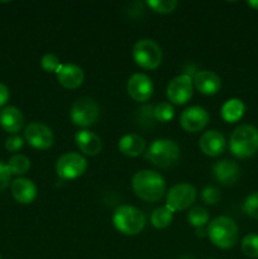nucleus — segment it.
I'll list each match as a JSON object with an SVG mask.
<instances>
[{
  "instance_id": "29",
  "label": "nucleus",
  "mask_w": 258,
  "mask_h": 259,
  "mask_svg": "<svg viewBox=\"0 0 258 259\" xmlns=\"http://www.w3.org/2000/svg\"><path fill=\"white\" fill-rule=\"evenodd\" d=\"M243 210L248 217L258 219V191L250 194L243 204Z\"/></svg>"
},
{
  "instance_id": "23",
  "label": "nucleus",
  "mask_w": 258,
  "mask_h": 259,
  "mask_svg": "<svg viewBox=\"0 0 258 259\" xmlns=\"http://www.w3.org/2000/svg\"><path fill=\"white\" fill-rule=\"evenodd\" d=\"M8 169H9L10 175L14 176H22V175L27 174L30 168V161L28 157L23 156V154H15V156L10 157L8 161Z\"/></svg>"
},
{
  "instance_id": "19",
  "label": "nucleus",
  "mask_w": 258,
  "mask_h": 259,
  "mask_svg": "<svg viewBox=\"0 0 258 259\" xmlns=\"http://www.w3.org/2000/svg\"><path fill=\"white\" fill-rule=\"evenodd\" d=\"M24 125V116L15 106H7L0 111V126L8 133L15 134L22 131Z\"/></svg>"
},
{
  "instance_id": "26",
  "label": "nucleus",
  "mask_w": 258,
  "mask_h": 259,
  "mask_svg": "<svg viewBox=\"0 0 258 259\" xmlns=\"http://www.w3.org/2000/svg\"><path fill=\"white\" fill-rule=\"evenodd\" d=\"M153 116L157 121L161 123H167L172 120L175 116V109L169 103H161L156 105L153 109Z\"/></svg>"
},
{
  "instance_id": "10",
  "label": "nucleus",
  "mask_w": 258,
  "mask_h": 259,
  "mask_svg": "<svg viewBox=\"0 0 258 259\" xmlns=\"http://www.w3.org/2000/svg\"><path fill=\"white\" fill-rule=\"evenodd\" d=\"M191 76L184 73L175 77L167 86V98L171 103L176 105L186 104L191 99L194 93V85H192Z\"/></svg>"
},
{
  "instance_id": "21",
  "label": "nucleus",
  "mask_w": 258,
  "mask_h": 259,
  "mask_svg": "<svg viewBox=\"0 0 258 259\" xmlns=\"http://www.w3.org/2000/svg\"><path fill=\"white\" fill-rule=\"evenodd\" d=\"M119 151L126 157H137L146 149V141L138 134H126L119 141Z\"/></svg>"
},
{
  "instance_id": "24",
  "label": "nucleus",
  "mask_w": 258,
  "mask_h": 259,
  "mask_svg": "<svg viewBox=\"0 0 258 259\" xmlns=\"http://www.w3.org/2000/svg\"><path fill=\"white\" fill-rule=\"evenodd\" d=\"M174 220V212L167 209L166 206L157 207L151 217V223L156 229H164L168 227Z\"/></svg>"
},
{
  "instance_id": "36",
  "label": "nucleus",
  "mask_w": 258,
  "mask_h": 259,
  "mask_svg": "<svg viewBox=\"0 0 258 259\" xmlns=\"http://www.w3.org/2000/svg\"><path fill=\"white\" fill-rule=\"evenodd\" d=\"M180 259H196V258L192 257V255H182V257H180Z\"/></svg>"
},
{
  "instance_id": "32",
  "label": "nucleus",
  "mask_w": 258,
  "mask_h": 259,
  "mask_svg": "<svg viewBox=\"0 0 258 259\" xmlns=\"http://www.w3.org/2000/svg\"><path fill=\"white\" fill-rule=\"evenodd\" d=\"M23 146H24V141H23L22 137L17 136V134H12V136L8 137L7 141H5V148L9 152L20 151Z\"/></svg>"
},
{
  "instance_id": "4",
  "label": "nucleus",
  "mask_w": 258,
  "mask_h": 259,
  "mask_svg": "<svg viewBox=\"0 0 258 259\" xmlns=\"http://www.w3.org/2000/svg\"><path fill=\"white\" fill-rule=\"evenodd\" d=\"M113 223L115 229L121 234L137 235L144 229L146 218L137 207L121 205L114 212Z\"/></svg>"
},
{
  "instance_id": "27",
  "label": "nucleus",
  "mask_w": 258,
  "mask_h": 259,
  "mask_svg": "<svg viewBox=\"0 0 258 259\" xmlns=\"http://www.w3.org/2000/svg\"><path fill=\"white\" fill-rule=\"evenodd\" d=\"M242 250L247 257L258 258V235H245L242 240Z\"/></svg>"
},
{
  "instance_id": "25",
  "label": "nucleus",
  "mask_w": 258,
  "mask_h": 259,
  "mask_svg": "<svg viewBox=\"0 0 258 259\" xmlns=\"http://www.w3.org/2000/svg\"><path fill=\"white\" fill-rule=\"evenodd\" d=\"M187 220H189L191 227L202 228L204 225H206V223H209V212L204 207L195 206L190 210Z\"/></svg>"
},
{
  "instance_id": "33",
  "label": "nucleus",
  "mask_w": 258,
  "mask_h": 259,
  "mask_svg": "<svg viewBox=\"0 0 258 259\" xmlns=\"http://www.w3.org/2000/svg\"><path fill=\"white\" fill-rule=\"evenodd\" d=\"M10 177H12V175L8 169V166L0 161V192L7 189L10 182Z\"/></svg>"
},
{
  "instance_id": "16",
  "label": "nucleus",
  "mask_w": 258,
  "mask_h": 259,
  "mask_svg": "<svg viewBox=\"0 0 258 259\" xmlns=\"http://www.w3.org/2000/svg\"><path fill=\"white\" fill-rule=\"evenodd\" d=\"M214 176L218 182L225 186H230L234 185L235 182L239 180L240 176V168L235 162L229 161V159H223L215 163L214 168Z\"/></svg>"
},
{
  "instance_id": "35",
  "label": "nucleus",
  "mask_w": 258,
  "mask_h": 259,
  "mask_svg": "<svg viewBox=\"0 0 258 259\" xmlns=\"http://www.w3.org/2000/svg\"><path fill=\"white\" fill-rule=\"evenodd\" d=\"M248 5H249V7H252L253 9L258 10V2H248Z\"/></svg>"
},
{
  "instance_id": "38",
  "label": "nucleus",
  "mask_w": 258,
  "mask_h": 259,
  "mask_svg": "<svg viewBox=\"0 0 258 259\" xmlns=\"http://www.w3.org/2000/svg\"><path fill=\"white\" fill-rule=\"evenodd\" d=\"M0 259H2V255H0Z\"/></svg>"
},
{
  "instance_id": "1",
  "label": "nucleus",
  "mask_w": 258,
  "mask_h": 259,
  "mask_svg": "<svg viewBox=\"0 0 258 259\" xmlns=\"http://www.w3.org/2000/svg\"><path fill=\"white\" fill-rule=\"evenodd\" d=\"M132 187L139 199L148 202H156L163 196L166 191V182L157 172L143 169L133 176Z\"/></svg>"
},
{
  "instance_id": "8",
  "label": "nucleus",
  "mask_w": 258,
  "mask_h": 259,
  "mask_svg": "<svg viewBox=\"0 0 258 259\" xmlns=\"http://www.w3.org/2000/svg\"><path fill=\"white\" fill-rule=\"evenodd\" d=\"M99 106L91 98H81L73 103L71 108V120L73 124L81 128H86L93 124L99 118Z\"/></svg>"
},
{
  "instance_id": "20",
  "label": "nucleus",
  "mask_w": 258,
  "mask_h": 259,
  "mask_svg": "<svg viewBox=\"0 0 258 259\" xmlns=\"http://www.w3.org/2000/svg\"><path fill=\"white\" fill-rule=\"evenodd\" d=\"M76 146L86 156H96L101 151V139L95 133L89 131H80L75 136Z\"/></svg>"
},
{
  "instance_id": "12",
  "label": "nucleus",
  "mask_w": 258,
  "mask_h": 259,
  "mask_svg": "<svg viewBox=\"0 0 258 259\" xmlns=\"http://www.w3.org/2000/svg\"><path fill=\"white\" fill-rule=\"evenodd\" d=\"M209 123V114L201 106H190L182 111L180 124L189 133L202 131Z\"/></svg>"
},
{
  "instance_id": "3",
  "label": "nucleus",
  "mask_w": 258,
  "mask_h": 259,
  "mask_svg": "<svg viewBox=\"0 0 258 259\" xmlns=\"http://www.w3.org/2000/svg\"><path fill=\"white\" fill-rule=\"evenodd\" d=\"M238 227L230 218L218 217L207 228V237L220 249H229L238 242Z\"/></svg>"
},
{
  "instance_id": "5",
  "label": "nucleus",
  "mask_w": 258,
  "mask_h": 259,
  "mask_svg": "<svg viewBox=\"0 0 258 259\" xmlns=\"http://www.w3.org/2000/svg\"><path fill=\"white\" fill-rule=\"evenodd\" d=\"M147 158L154 166L168 168L179 161L180 148L171 139H156L149 147Z\"/></svg>"
},
{
  "instance_id": "18",
  "label": "nucleus",
  "mask_w": 258,
  "mask_h": 259,
  "mask_svg": "<svg viewBox=\"0 0 258 259\" xmlns=\"http://www.w3.org/2000/svg\"><path fill=\"white\" fill-rule=\"evenodd\" d=\"M195 88L204 95H215L222 88V80L212 71L202 70L196 72L194 77Z\"/></svg>"
},
{
  "instance_id": "30",
  "label": "nucleus",
  "mask_w": 258,
  "mask_h": 259,
  "mask_svg": "<svg viewBox=\"0 0 258 259\" xmlns=\"http://www.w3.org/2000/svg\"><path fill=\"white\" fill-rule=\"evenodd\" d=\"M40 66H42L46 72H56L57 68L61 66V63L57 56L52 55V53H47L40 60Z\"/></svg>"
},
{
  "instance_id": "7",
  "label": "nucleus",
  "mask_w": 258,
  "mask_h": 259,
  "mask_svg": "<svg viewBox=\"0 0 258 259\" xmlns=\"http://www.w3.org/2000/svg\"><path fill=\"white\" fill-rule=\"evenodd\" d=\"M88 168V162L81 154L65 153L56 162V172L62 180H75L82 176Z\"/></svg>"
},
{
  "instance_id": "22",
  "label": "nucleus",
  "mask_w": 258,
  "mask_h": 259,
  "mask_svg": "<svg viewBox=\"0 0 258 259\" xmlns=\"http://www.w3.org/2000/svg\"><path fill=\"white\" fill-rule=\"evenodd\" d=\"M245 105L239 99H229L222 108V118L228 123H235L243 116Z\"/></svg>"
},
{
  "instance_id": "17",
  "label": "nucleus",
  "mask_w": 258,
  "mask_h": 259,
  "mask_svg": "<svg viewBox=\"0 0 258 259\" xmlns=\"http://www.w3.org/2000/svg\"><path fill=\"white\" fill-rule=\"evenodd\" d=\"M12 195L19 204H30L37 197V186L30 180L18 177L12 182Z\"/></svg>"
},
{
  "instance_id": "14",
  "label": "nucleus",
  "mask_w": 258,
  "mask_h": 259,
  "mask_svg": "<svg viewBox=\"0 0 258 259\" xmlns=\"http://www.w3.org/2000/svg\"><path fill=\"white\" fill-rule=\"evenodd\" d=\"M56 75H57L58 82L63 88L70 89V90L81 86V83L83 82V77H85L82 68L73 63H65V65L61 63V66L56 71Z\"/></svg>"
},
{
  "instance_id": "13",
  "label": "nucleus",
  "mask_w": 258,
  "mask_h": 259,
  "mask_svg": "<svg viewBox=\"0 0 258 259\" xmlns=\"http://www.w3.org/2000/svg\"><path fill=\"white\" fill-rule=\"evenodd\" d=\"M126 91L133 100L143 103L149 100L153 94V83L144 73H134L126 83Z\"/></svg>"
},
{
  "instance_id": "37",
  "label": "nucleus",
  "mask_w": 258,
  "mask_h": 259,
  "mask_svg": "<svg viewBox=\"0 0 258 259\" xmlns=\"http://www.w3.org/2000/svg\"><path fill=\"white\" fill-rule=\"evenodd\" d=\"M207 259H217V258H207Z\"/></svg>"
},
{
  "instance_id": "6",
  "label": "nucleus",
  "mask_w": 258,
  "mask_h": 259,
  "mask_svg": "<svg viewBox=\"0 0 258 259\" xmlns=\"http://www.w3.org/2000/svg\"><path fill=\"white\" fill-rule=\"evenodd\" d=\"M133 60L144 70H156L162 62V50L153 39L143 38L133 46Z\"/></svg>"
},
{
  "instance_id": "28",
  "label": "nucleus",
  "mask_w": 258,
  "mask_h": 259,
  "mask_svg": "<svg viewBox=\"0 0 258 259\" xmlns=\"http://www.w3.org/2000/svg\"><path fill=\"white\" fill-rule=\"evenodd\" d=\"M147 5L153 12L167 14V13L174 12L175 8L177 7V2H175V0H148Z\"/></svg>"
},
{
  "instance_id": "9",
  "label": "nucleus",
  "mask_w": 258,
  "mask_h": 259,
  "mask_svg": "<svg viewBox=\"0 0 258 259\" xmlns=\"http://www.w3.org/2000/svg\"><path fill=\"white\" fill-rule=\"evenodd\" d=\"M196 189L190 184L175 185L166 196V207L172 212L181 211L191 206L196 200Z\"/></svg>"
},
{
  "instance_id": "15",
  "label": "nucleus",
  "mask_w": 258,
  "mask_h": 259,
  "mask_svg": "<svg viewBox=\"0 0 258 259\" xmlns=\"http://www.w3.org/2000/svg\"><path fill=\"white\" fill-rule=\"evenodd\" d=\"M200 149L204 152L206 156L217 157L220 156L225 151L227 142H225L224 136L218 131L205 132L201 136L199 142Z\"/></svg>"
},
{
  "instance_id": "34",
  "label": "nucleus",
  "mask_w": 258,
  "mask_h": 259,
  "mask_svg": "<svg viewBox=\"0 0 258 259\" xmlns=\"http://www.w3.org/2000/svg\"><path fill=\"white\" fill-rule=\"evenodd\" d=\"M8 100H9V89L4 83L0 82V108L5 105Z\"/></svg>"
},
{
  "instance_id": "2",
  "label": "nucleus",
  "mask_w": 258,
  "mask_h": 259,
  "mask_svg": "<svg viewBox=\"0 0 258 259\" xmlns=\"http://www.w3.org/2000/svg\"><path fill=\"white\" fill-rule=\"evenodd\" d=\"M229 148L237 158H249L258 152V129L243 124L237 126L230 136Z\"/></svg>"
},
{
  "instance_id": "11",
  "label": "nucleus",
  "mask_w": 258,
  "mask_h": 259,
  "mask_svg": "<svg viewBox=\"0 0 258 259\" xmlns=\"http://www.w3.org/2000/svg\"><path fill=\"white\" fill-rule=\"evenodd\" d=\"M24 138L33 148L48 149L53 144L52 131L42 123H30L24 131Z\"/></svg>"
},
{
  "instance_id": "31",
  "label": "nucleus",
  "mask_w": 258,
  "mask_h": 259,
  "mask_svg": "<svg viewBox=\"0 0 258 259\" xmlns=\"http://www.w3.org/2000/svg\"><path fill=\"white\" fill-rule=\"evenodd\" d=\"M201 197L207 205H217L220 200V191L214 186H207L202 190Z\"/></svg>"
}]
</instances>
